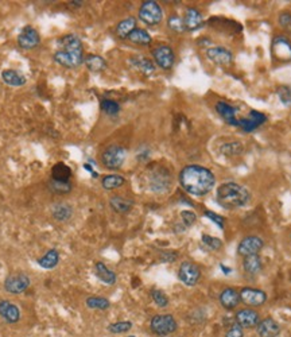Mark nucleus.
<instances>
[{
	"instance_id": "f257e3e1",
	"label": "nucleus",
	"mask_w": 291,
	"mask_h": 337,
	"mask_svg": "<svg viewBox=\"0 0 291 337\" xmlns=\"http://www.w3.org/2000/svg\"><path fill=\"white\" fill-rule=\"evenodd\" d=\"M180 184L186 193L192 196H205L212 192L216 178L212 171L199 165L185 166L180 173Z\"/></svg>"
},
{
	"instance_id": "f03ea898",
	"label": "nucleus",
	"mask_w": 291,
	"mask_h": 337,
	"mask_svg": "<svg viewBox=\"0 0 291 337\" xmlns=\"http://www.w3.org/2000/svg\"><path fill=\"white\" fill-rule=\"evenodd\" d=\"M60 42L64 47L62 50L54 53V61L68 69L79 68L84 62L83 43L80 41V38L74 34H66L61 38Z\"/></svg>"
},
{
	"instance_id": "7ed1b4c3",
	"label": "nucleus",
	"mask_w": 291,
	"mask_h": 337,
	"mask_svg": "<svg viewBox=\"0 0 291 337\" xmlns=\"http://www.w3.org/2000/svg\"><path fill=\"white\" fill-rule=\"evenodd\" d=\"M216 200L222 208H240L250 203L251 193L243 185L236 184V182H225L217 188Z\"/></svg>"
},
{
	"instance_id": "20e7f679",
	"label": "nucleus",
	"mask_w": 291,
	"mask_h": 337,
	"mask_svg": "<svg viewBox=\"0 0 291 337\" xmlns=\"http://www.w3.org/2000/svg\"><path fill=\"white\" fill-rule=\"evenodd\" d=\"M178 328L176 319L171 314H157L150 321V329L157 336H169Z\"/></svg>"
},
{
	"instance_id": "39448f33",
	"label": "nucleus",
	"mask_w": 291,
	"mask_h": 337,
	"mask_svg": "<svg viewBox=\"0 0 291 337\" xmlns=\"http://www.w3.org/2000/svg\"><path fill=\"white\" fill-rule=\"evenodd\" d=\"M139 19L148 26H157L163 19V11L161 5L154 0L143 1L139 8Z\"/></svg>"
},
{
	"instance_id": "423d86ee",
	"label": "nucleus",
	"mask_w": 291,
	"mask_h": 337,
	"mask_svg": "<svg viewBox=\"0 0 291 337\" xmlns=\"http://www.w3.org/2000/svg\"><path fill=\"white\" fill-rule=\"evenodd\" d=\"M127 157V151L124 147L113 144L105 148V151L101 154V162L102 165L109 169V170H117L123 166V163Z\"/></svg>"
},
{
	"instance_id": "0eeeda50",
	"label": "nucleus",
	"mask_w": 291,
	"mask_h": 337,
	"mask_svg": "<svg viewBox=\"0 0 291 337\" xmlns=\"http://www.w3.org/2000/svg\"><path fill=\"white\" fill-rule=\"evenodd\" d=\"M178 278L186 286H195L201 278V270L193 262L185 260L181 263L180 268H178Z\"/></svg>"
},
{
	"instance_id": "6e6552de",
	"label": "nucleus",
	"mask_w": 291,
	"mask_h": 337,
	"mask_svg": "<svg viewBox=\"0 0 291 337\" xmlns=\"http://www.w3.org/2000/svg\"><path fill=\"white\" fill-rule=\"evenodd\" d=\"M154 61L163 70H170L176 62V54L170 46L167 45H159L153 50Z\"/></svg>"
},
{
	"instance_id": "1a4fd4ad",
	"label": "nucleus",
	"mask_w": 291,
	"mask_h": 337,
	"mask_svg": "<svg viewBox=\"0 0 291 337\" xmlns=\"http://www.w3.org/2000/svg\"><path fill=\"white\" fill-rule=\"evenodd\" d=\"M30 286V278L23 273L11 274L5 278L4 290L9 294H20Z\"/></svg>"
},
{
	"instance_id": "9d476101",
	"label": "nucleus",
	"mask_w": 291,
	"mask_h": 337,
	"mask_svg": "<svg viewBox=\"0 0 291 337\" xmlns=\"http://www.w3.org/2000/svg\"><path fill=\"white\" fill-rule=\"evenodd\" d=\"M271 53L275 60L287 62L291 61V42L289 38L283 35H278L274 38L273 45H271Z\"/></svg>"
},
{
	"instance_id": "9b49d317",
	"label": "nucleus",
	"mask_w": 291,
	"mask_h": 337,
	"mask_svg": "<svg viewBox=\"0 0 291 337\" xmlns=\"http://www.w3.org/2000/svg\"><path fill=\"white\" fill-rule=\"evenodd\" d=\"M170 186L171 176L166 169L159 167L155 171H153V174L150 177V188H151V190L157 192V193H163V192L170 189Z\"/></svg>"
},
{
	"instance_id": "f8f14e48",
	"label": "nucleus",
	"mask_w": 291,
	"mask_h": 337,
	"mask_svg": "<svg viewBox=\"0 0 291 337\" xmlns=\"http://www.w3.org/2000/svg\"><path fill=\"white\" fill-rule=\"evenodd\" d=\"M240 301L244 302L245 305L250 308H258L266 304L267 301V294L263 290L254 289V287H244L240 290Z\"/></svg>"
},
{
	"instance_id": "ddd939ff",
	"label": "nucleus",
	"mask_w": 291,
	"mask_h": 337,
	"mask_svg": "<svg viewBox=\"0 0 291 337\" xmlns=\"http://www.w3.org/2000/svg\"><path fill=\"white\" fill-rule=\"evenodd\" d=\"M41 43V35L39 32L31 26H26L22 28V31L18 35V45L24 50H32L38 47Z\"/></svg>"
},
{
	"instance_id": "4468645a",
	"label": "nucleus",
	"mask_w": 291,
	"mask_h": 337,
	"mask_svg": "<svg viewBox=\"0 0 291 337\" xmlns=\"http://www.w3.org/2000/svg\"><path fill=\"white\" fill-rule=\"evenodd\" d=\"M264 241L259 236H247L240 241L237 247V252L241 256H250V255H259L260 249L263 248Z\"/></svg>"
},
{
	"instance_id": "2eb2a0df",
	"label": "nucleus",
	"mask_w": 291,
	"mask_h": 337,
	"mask_svg": "<svg viewBox=\"0 0 291 337\" xmlns=\"http://www.w3.org/2000/svg\"><path fill=\"white\" fill-rule=\"evenodd\" d=\"M235 321L237 325H240L241 328L252 329L258 327L260 323V316L256 310L251 309V308H245V309L239 310L235 316Z\"/></svg>"
},
{
	"instance_id": "dca6fc26",
	"label": "nucleus",
	"mask_w": 291,
	"mask_h": 337,
	"mask_svg": "<svg viewBox=\"0 0 291 337\" xmlns=\"http://www.w3.org/2000/svg\"><path fill=\"white\" fill-rule=\"evenodd\" d=\"M267 121V116L258 111H251L250 115L239 119V127L245 132H252Z\"/></svg>"
},
{
	"instance_id": "f3484780",
	"label": "nucleus",
	"mask_w": 291,
	"mask_h": 337,
	"mask_svg": "<svg viewBox=\"0 0 291 337\" xmlns=\"http://www.w3.org/2000/svg\"><path fill=\"white\" fill-rule=\"evenodd\" d=\"M206 57L216 65H229L233 61V54L221 46L210 47L206 50Z\"/></svg>"
},
{
	"instance_id": "a211bd4d",
	"label": "nucleus",
	"mask_w": 291,
	"mask_h": 337,
	"mask_svg": "<svg viewBox=\"0 0 291 337\" xmlns=\"http://www.w3.org/2000/svg\"><path fill=\"white\" fill-rule=\"evenodd\" d=\"M0 317L8 324L18 323L20 320V310L9 301H0Z\"/></svg>"
},
{
	"instance_id": "6ab92c4d",
	"label": "nucleus",
	"mask_w": 291,
	"mask_h": 337,
	"mask_svg": "<svg viewBox=\"0 0 291 337\" xmlns=\"http://www.w3.org/2000/svg\"><path fill=\"white\" fill-rule=\"evenodd\" d=\"M240 302V294L233 287H225L220 293V304L225 310H233Z\"/></svg>"
},
{
	"instance_id": "aec40b11",
	"label": "nucleus",
	"mask_w": 291,
	"mask_h": 337,
	"mask_svg": "<svg viewBox=\"0 0 291 337\" xmlns=\"http://www.w3.org/2000/svg\"><path fill=\"white\" fill-rule=\"evenodd\" d=\"M256 332L260 337H277L281 333V327L279 324L273 319H264L258 324Z\"/></svg>"
},
{
	"instance_id": "412c9836",
	"label": "nucleus",
	"mask_w": 291,
	"mask_h": 337,
	"mask_svg": "<svg viewBox=\"0 0 291 337\" xmlns=\"http://www.w3.org/2000/svg\"><path fill=\"white\" fill-rule=\"evenodd\" d=\"M184 22H185L186 30H189V31H195V30H198V28L202 27L203 24L202 14H201L197 8L189 7V8L186 9L185 16H184Z\"/></svg>"
},
{
	"instance_id": "4be33fe9",
	"label": "nucleus",
	"mask_w": 291,
	"mask_h": 337,
	"mask_svg": "<svg viewBox=\"0 0 291 337\" xmlns=\"http://www.w3.org/2000/svg\"><path fill=\"white\" fill-rule=\"evenodd\" d=\"M216 111L218 112V115L221 116L228 124L239 127V119H236V112H237V110H236L235 107H232L228 103L218 102L216 104Z\"/></svg>"
},
{
	"instance_id": "5701e85b",
	"label": "nucleus",
	"mask_w": 291,
	"mask_h": 337,
	"mask_svg": "<svg viewBox=\"0 0 291 337\" xmlns=\"http://www.w3.org/2000/svg\"><path fill=\"white\" fill-rule=\"evenodd\" d=\"M51 215L57 222H68L73 215V208L68 203H58L56 205H53Z\"/></svg>"
},
{
	"instance_id": "b1692460",
	"label": "nucleus",
	"mask_w": 291,
	"mask_h": 337,
	"mask_svg": "<svg viewBox=\"0 0 291 337\" xmlns=\"http://www.w3.org/2000/svg\"><path fill=\"white\" fill-rule=\"evenodd\" d=\"M95 271H96V277L102 282V283H105V285H115L116 283V274L109 270V268L106 267L105 264L102 263V262H97L95 264Z\"/></svg>"
},
{
	"instance_id": "393cba45",
	"label": "nucleus",
	"mask_w": 291,
	"mask_h": 337,
	"mask_svg": "<svg viewBox=\"0 0 291 337\" xmlns=\"http://www.w3.org/2000/svg\"><path fill=\"white\" fill-rule=\"evenodd\" d=\"M263 263H262V258L259 255H250L245 256L243 260V268L248 275H258L262 271Z\"/></svg>"
},
{
	"instance_id": "a878e982",
	"label": "nucleus",
	"mask_w": 291,
	"mask_h": 337,
	"mask_svg": "<svg viewBox=\"0 0 291 337\" xmlns=\"http://www.w3.org/2000/svg\"><path fill=\"white\" fill-rule=\"evenodd\" d=\"M70 177H72V169L68 165H65L64 162H58L51 169V178L54 181L69 182Z\"/></svg>"
},
{
	"instance_id": "bb28decb",
	"label": "nucleus",
	"mask_w": 291,
	"mask_h": 337,
	"mask_svg": "<svg viewBox=\"0 0 291 337\" xmlns=\"http://www.w3.org/2000/svg\"><path fill=\"white\" fill-rule=\"evenodd\" d=\"M1 79L9 87H23L24 84H26L24 76H22L19 72L12 69L3 70L1 72Z\"/></svg>"
},
{
	"instance_id": "cd10ccee",
	"label": "nucleus",
	"mask_w": 291,
	"mask_h": 337,
	"mask_svg": "<svg viewBox=\"0 0 291 337\" xmlns=\"http://www.w3.org/2000/svg\"><path fill=\"white\" fill-rule=\"evenodd\" d=\"M135 28H136V19L134 16H129V18L123 19L120 23L117 24L116 35L120 39H125V38H128L129 34L134 31Z\"/></svg>"
},
{
	"instance_id": "c85d7f7f",
	"label": "nucleus",
	"mask_w": 291,
	"mask_h": 337,
	"mask_svg": "<svg viewBox=\"0 0 291 337\" xmlns=\"http://www.w3.org/2000/svg\"><path fill=\"white\" fill-rule=\"evenodd\" d=\"M109 205L111 208L117 213H127L131 211L132 205H134V201L129 199H125V197H121V196H113L109 200Z\"/></svg>"
},
{
	"instance_id": "c756f323",
	"label": "nucleus",
	"mask_w": 291,
	"mask_h": 337,
	"mask_svg": "<svg viewBox=\"0 0 291 337\" xmlns=\"http://www.w3.org/2000/svg\"><path fill=\"white\" fill-rule=\"evenodd\" d=\"M131 64L134 65V68L140 70L142 73L146 76H150L155 72V66H154L153 61H150L148 58L143 56H136L131 60Z\"/></svg>"
},
{
	"instance_id": "7c9ffc66",
	"label": "nucleus",
	"mask_w": 291,
	"mask_h": 337,
	"mask_svg": "<svg viewBox=\"0 0 291 337\" xmlns=\"http://www.w3.org/2000/svg\"><path fill=\"white\" fill-rule=\"evenodd\" d=\"M60 262V254L56 248H51L47 251V254L45 256H42L41 259H38V264L42 268H46V270H51L54 268Z\"/></svg>"
},
{
	"instance_id": "2f4dec72",
	"label": "nucleus",
	"mask_w": 291,
	"mask_h": 337,
	"mask_svg": "<svg viewBox=\"0 0 291 337\" xmlns=\"http://www.w3.org/2000/svg\"><path fill=\"white\" fill-rule=\"evenodd\" d=\"M84 62L87 65V68H88L91 72H101L106 68V62L105 60L100 56H96V54H89L84 58Z\"/></svg>"
},
{
	"instance_id": "473e14b6",
	"label": "nucleus",
	"mask_w": 291,
	"mask_h": 337,
	"mask_svg": "<svg viewBox=\"0 0 291 337\" xmlns=\"http://www.w3.org/2000/svg\"><path fill=\"white\" fill-rule=\"evenodd\" d=\"M128 39L131 42H134L136 45H150L151 43V35L148 34L143 28H135L134 31L128 35Z\"/></svg>"
},
{
	"instance_id": "72a5a7b5",
	"label": "nucleus",
	"mask_w": 291,
	"mask_h": 337,
	"mask_svg": "<svg viewBox=\"0 0 291 337\" xmlns=\"http://www.w3.org/2000/svg\"><path fill=\"white\" fill-rule=\"evenodd\" d=\"M124 182H125L124 177L119 176V174H109V176H105L101 180L102 188L105 190L117 189V188L123 186Z\"/></svg>"
},
{
	"instance_id": "f704fd0d",
	"label": "nucleus",
	"mask_w": 291,
	"mask_h": 337,
	"mask_svg": "<svg viewBox=\"0 0 291 337\" xmlns=\"http://www.w3.org/2000/svg\"><path fill=\"white\" fill-rule=\"evenodd\" d=\"M85 304L89 309L95 310H106L109 309V306H111V302L106 298H102V297H89V298H87Z\"/></svg>"
},
{
	"instance_id": "c9c22d12",
	"label": "nucleus",
	"mask_w": 291,
	"mask_h": 337,
	"mask_svg": "<svg viewBox=\"0 0 291 337\" xmlns=\"http://www.w3.org/2000/svg\"><path fill=\"white\" fill-rule=\"evenodd\" d=\"M49 189L57 194H66L73 189L70 182H61V181H50L49 182Z\"/></svg>"
},
{
	"instance_id": "e433bc0d",
	"label": "nucleus",
	"mask_w": 291,
	"mask_h": 337,
	"mask_svg": "<svg viewBox=\"0 0 291 337\" xmlns=\"http://www.w3.org/2000/svg\"><path fill=\"white\" fill-rule=\"evenodd\" d=\"M100 106H101L102 112H105L106 115L109 116H115L120 112V106H119L116 102H113V100H109V99H104V100H101Z\"/></svg>"
},
{
	"instance_id": "4c0bfd02",
	"label": "nucleus",
	"mask_w": 291,
	"mask_h": 337,
	"mask_svg": "<svg viewBox=\"0 0 291 337\" xmlns=\"http://www.w3.org/2000/svg\"><path fill=\"white\" fill-rule=\"evenodd\" d=\"M244 151V147L240 142H232V143H226L221 147V153L224 155H240L241 153Z\"/></svg>"
},
{
	"instance_id": "58836bf2",
	"label": "nucleus",
	"mask_w": 291,
	"mask_h": 337,
	"mask_svg": "<svg viewBox=\"0 0 291 337\" xmlns=\"http://www.w3.org/2000/svg\"><path fill=\"white\" fill-rule=\"evenodd\" d=\"M277 95L283 106L291 108V87L290 85H282L277 89Z\"/></svg>"
},
{
	"instance_id": "ea45409f",
	"label": "nucleus",
	"mask_w": 291,
	"mask_h": 337,
	"mask_svg": "<svg viewBox=\"0 0 291 337\" xmlns=\"http://www.w3.org/2000/svg\"><path fill=\"white\" fill-rule=\"evenodd\" d=\"M167 26L176 32H184L186 30L184 18H181L178 15H171L170 18L167 19Z\"/></svg>"
},
{
	"instance_id": "a19ab883",
	"label": "nucleus",
	"mask_w": 291,
	"mask_h": 337,
	"mask_svg": "<svg viewBox=\"0 0 291 337\" xmlns=\"http://www.w3.org/2000/svg\"><path fill=\"white\" fill-rule=\"evenodd\" d=\"M132 328V323H129V321H119V323L111 324L109 327H108V331L113 335H120V333H125L131 331Z\"/></svg>"
},
{
	"instance_id": "79ce46f5",
	"label": "nucleus",
	"mask_w": 291,
	"mask_h": 337,
	"mask_svg": "<svg viewBox=\"0 0 291 337\" xmlns=\"http://www.w3.org/2000/svg\"><path fill=\"white\" fill-rule=\"evenodd\" d=\"M151 298L155 302V305L159 306V308H167L169 306V298L162 290H158V289L151 290Z\"/></svg>"
},
{
	"instance_id": "37998d69",
	"label": "nucleus",
	"mask_w": 291,
	"mask_h": 337,
	"mask_svg": "<svg viewBox=\"0 0 291 337\" xmlns=\"http://www.w3.org/2000/svg\"><path fill=\"white\" fill-rule=\"evenodd\" d=\"M202 243L213 251H218L222 248V241L218 237H213L210 235H202Z\"/></svg>"
},
{
	"instance_id": "c03bdc74",
	"label": "nucleus",
	"mask_w": 291,
	"mask_h": 337,
	"mask_svg": "<svg viewBox=\"0 0 291 337\" xmlns=\"http://www.w3.org/2000/svg\"><path fill=\"white\" fill-rule=\"evenodd\" d=\"M278 23L283 30H286L287 32H291V12H289V11L282 12L279 15V18H278Z\"/></svg>"
},
{
	"instance_id": "a18cd8bd",
	"label": "nucleus",
	"mask_w": 291,
	"mask_h": 337,
	"mask_svg": "<svg viewBox=\"0 0 291 337\" xmlns=\"http://www.w3.org/2000/svg\"><path fill=\"white\" fill-rule=\"evenodd\" d=\"M203 215L208 217L210 222L214 223V224H216L220 229H224V226H225V219H224V217L217 215V213L212 212V211H205Z\"/></svg>"
},
{
	"instance_id": "49530a36",
	"label": "nucleus",
	"mask_w": 291,
	"mask_h": 337,
	"mask_svg": "<svg viewBox=\"0 0 291 337\" xmlns=\"http://www.w3.org/2000/svg\"><path fill=\"white\" fill-rule=\"evenodd\" d=\"M181 217H182V223L185 226H192L197 220V216L195 213L192 212V211H182L181 212Z\"/></svg>"
},
{
	"instance_id": "de8ad7c7",
	"label": "nucleus",
	"mask_w": 291,
	"mask_h": 337,
	"mask_svg": "<svg viewBox=\"0 0 291 337\" xmlns=\"http://www.w3.org/2000/svg\"><path fill=\"white\" fill-rule=\"evenodd\" d=\"M226 337H244V333H243V328L237 324H233L231 325L229 331L226 332Z\"/></svg>"
},
{
	"instance_id": "09e8293b",
	"label": "nucleus",
	"mask_w": 291,
	"mask_h": 337,
	"mask_svg": "<svg viewBox=\"0 0 291 337\" xmlns=\"http://www.w3.org/2000/svg\"><path fill=\"white\" fill-rule=\"evenodd\" d=\"M177 258H178V254L173 252V251H165L161 255V260L165 263H173L174 260H177Z\"/></svg>"
},
{
	"instance_id": "8fccbe9b",
	"label": "nucleus",
	"mask_w": 291,
	"mask_h": 337,
	"mask_svg": "<svg viewBox=\"0 0 291 337\" xmlns=\"http://www.w3.org/2000/svg\"><path fill=\"white\" fill-rule=\"evenodd\" d=\"M84 169H85V170H87V171H89V173L92 174L93 178H97V177H98V174H97L96 171L93 170L92 165H89V163H84Z\"/></svg>"
},
{
	"instance_id": "3c124183",
	"label": "nucleus",
	"mask_w": 291,
	"mask_h": 337,
	"mask_svg": "<svg viewBox=\"0 0 291 337\" xmlns=\"http://www.w3.org/2000/svg\"><path fill=\"white\" fill-rule=\"evenodd\" d=\"M220 268H221L222 271H224V274H225V275H228V274L232 273V268L231 267H225L224 264H220Z\"/></svg>"
},
{
	"instance_id": "603ef678",
	"label": "nucleus",
	"mask_w": 291,
	"mask_h": 337,
	"mask_svg": "<svg viewBox=\"0 0 291 337\" xmlns=\"http://www.w3.org/2000/svg\"><path fill=\"white\" fill-rule=\"evenodd\" d=\"M128 337H135V336H128Z\"/></svg>"
},
{
	"instance_id": "864d4df0",
	"label": "nucleus",
	"mask_w": 291,
	"mask_h": 337,
	"mask_svg": "<svg viewBox=\"0 0 291 337\" xmlns=\"http://www.w3.org/2000/svg\"><path fill=\"white\" fill-rule=\"evenodd\" d=\"M290 239H291V235H290Z\"/></svg>"
}]
</instances>
